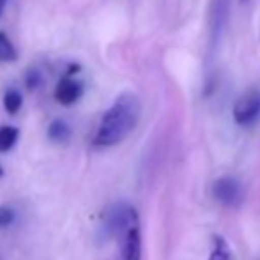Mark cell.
Masks as SVG:
<instances>
[{
  "mask_svg": "<svg viewBox=\"0 0 260 260\" xmlns=\"http://www.w3.org/2000/svg\"><path fill=\"white\" fill-rule=\"evenodd\" d=\"M142 115V103L133 92H124L105 112L92 144L96 147H113L124 142L137 127Z\"/></svg>",
  "mask_w": 260,
  "mask_h": 260,
  "instance_id": "6da1fadb",
  "label": "cell"
},
{
  "mask_svg": "<svg viewBox=\"0 0 260 260\" xmlns=\"http://www.w3.org/2000/svg\"><path fill=\"white\" fill-rule=\"evenodd\" d=\"M234 120L239 126L250 127L260 119V90L250 89L237 98L236 105H234Z\"/></svg>",
  "mask_w": 260,
  "mask_h": 260,
  "instance_id": "7a4b0ae2",
  "label": "cell"
},
{
  "mask_svg": "<svg viewBox=\"0 0 260 260\" xmlns=\"http://www.w3.org/2000/svg\"><path fill=\"white\" fill-rule=\"evenodd\" d=\"M138 223V214L133 206L129 204H115L108 209L105 218V226L108 234L119 237L122 232H126L129 226Z\"/></svg>",
  "mask_w": 260,
  "mask_h": 260,
  "instance_id": "3957f363",
  "label": "cell"
},
{
  "mask_svg": "<svg viewBox=\"0 0 260 260\" xmlns=\"http://www.w3.org/2000/svg\"><path fill=\"white\" fill-rule=\"evenodd\" d=\"M212 193L225 207H239L244 200V188L236 177H219L212 186Z\"/></svg>",
  "mask_w": 260,
  "mask_h": 260,
  "instance_id": "277c9868",
  "label": "cell"
},
{
  "mask_svg": "<svg viewBox=\"0 0 260 260\" xmlns=\"http://www.w3.org/2000/svg\"><path fill=\"white\" fill-rule=\"evenodd\" d=\"M120 258L119 260H142V234L140 223L129 226L119 236Z\"/></svg>",
  "mask_w": 260,
  "mask_h": 260,
  "instance_id": "5b68a950",
  "label": "cell"
},
{
  "mask_svg": "<svg viewBox=\"0 0 260 260\" xmlns=\"http://www.w3.org/2000/svg\"><path fill=\"white\" fill-rule=\"evenodd\" d=\"M75 75H69L66 73L57 83V89H55V100L64 106H71L82 98L83 94V85L78 80L73 78Z\"/></svg>",
  "mask_w": 260,
  "mask_h": 260,
  "instance_id": "8992f818",
  "label": "cell"
},
{
  "mask_svg": "<svg viewBox=\"0 0 260 260\" xmlns=\"http://www.w3.org/2000/svg\"><path fill=\"white\" fill-rule=\"evenodd\" d=\"M229 2L230 0H214L212 2V13H211V48L218 46L221 32L226 25V18H229Z\"/></svg>",
  "mask_w": 260,
  "mask_h": 260,
  "instance_id": "52a82bcc",
  "label": "cell"
},
{
  "mask_svg": "<svg viewBox=\"0 0 260 260\" xmlns=\"http://www.w3.org/2000/svg\"><path fill=\"white\" fill-rule=\"evenodd\" d=\"M71 137V127L66 120L55 119L53 122H50L48 126V138L55 144H64L66 140H69Z\"/></svg>",
  "mask_w": 260,
  "mask_h": 260,
  "instance_id": "ba28073f",
  "label": "cell"
},
{
  "mask_svg": "<svg viewBox=\"0 0 260 260\" xmlns=\"http://www.w3.org/2000/svg\"><path fill=\"white\" fill-rule=\"evenodd\" d=\"M20 131L14 126H0V152H7L18 142Z\"/></svg>",
  "mask_w": 260,
  "mask_h": 260,
  "instance_id": "9c48e42d",
  "label": "cell"
},
{
  "mask_svg": "<svg viewBox=\"0 0 260 260\" xmlns=\"http://www.w3.org/2000/svg\"><path fill=\"white\" fill-rule=\"evenodd\" d=\"M209 260H232V253H230V246L221 236H214L212 239V248Z\"/></svg>",
  "mask_w": 260,
  "mask_h": 260,
  "instance_id": "30bf717a",
  "label": "cell"
},
{
  "mask_svg": "<svg viewBox=\"0 0 260 260\" xmlns=\"http://www.w3.org/2000/svg\"><path fill=\"white\" fill-rule=\"evenodd\" d=\"M21 105H23V98H21V94L16 89H9L4 94V108H6L7 113H11V115L18 113Z\"/></svg>",
  "mask_w": 260,
  "mask_h": 260,
  "instance_id": "8fae6325",
  "label": "cell"
},
{
  "mask_svg": "<svg viewBox=\"0 0 260 260\" xmlns=\"http://www.w3.org/2000/svg\"><path fill=\"white\" fill-rule=\"evenodd\" d=\"M18 58V52L13 41L4 32H0V62H14Z\"/></svg>",
  "mask_w": 260,
  "mask_h": 260,
  "instance_id": "7c38bea8",
  "label": "cell"
},
{
  "mask_svg": "<svg viewBox=\"0 0 260 260\" xmlns=\"http://www.w3.org/2000/svg\"><path fill=\"white\" fill-rule=\"evenodd\" d=\"M16 219V212L9 206H0V230L9 229Z\"/></svg>",
  "mask_w": 260,
  "mask_h": 260,
  "instance_id": "4fadbf2b",
  "label": "cell"
},
{
  "mask_svg": "<svg viewBox=\"0 0 260 260\" xmlns=\"http://www.w3.org/2000/svg\"><path fill=\"white\" fill-rule=\"evenodd\" d=\"M41 83H43V76H41V73L36 71V69H30V71L25 75V85H27L30 90L38 89Z\"/></svg>",
  "mask_w": 260,
  "mask_h": 260,
  "instance_id": "5bb4252c",
  "label": "cell"
},
{
  "mask_svg": "<svg viewBox=\"0 0 260 260\" xmlns=\"http://www.w3.org/2000/svg\"><path fill=\"white\" fill-rule=\"evenodd\" d=\"M6 6H7V0H0V16H2L4 9H6Z\"/></svg>",
  "mask_w": 260,
  "mask_h": 260,
  "instance_id": "9a60e30c",
  "label": "cell"
},
{
  "mask_svg": "<svg viewBox=\"0 0 260 260\" xmlns=\"http://www.w3.org/2000/svg\"><path fill=\"white\" fill-rule=\"evenodd\" d=\"M4 175V170H2V167H0V177H2Z\"/></svg>",
  "mask_w": 260,
  "mask_h": 260,
  "instance_id": "2e32d148",
  "label": "cell"
},
{
  "mask_svg": "<svg viewBox=\"0 0 260 260\" xmlns=\"http://www.w3.org/2000/svg\"><path fill=\"white\" fill-rule=\"evenodd\" d=\"M241 2H243V4H246V2H250V0H241Z\"/></svg>",
  "mask_w": 260,
  "mask_h": 260,
  "instance_id": "e0dca14e",
  "label": "cell"
}]
</instances>
